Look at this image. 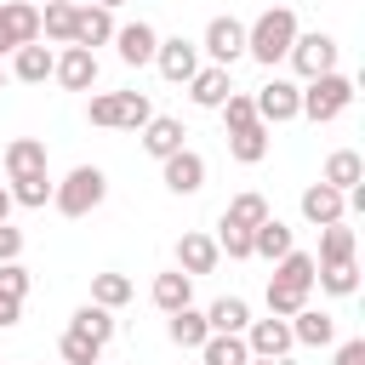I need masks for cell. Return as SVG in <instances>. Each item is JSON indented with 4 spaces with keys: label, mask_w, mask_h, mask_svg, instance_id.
<instances>
[{
    "label": "cell",
    "mask_w": 365,
    "mask_h": 365,
    "mask_svg": "<svg viewBox=\"0 0 365 365\" xmlns=\"http://www.w3.org/2000/svg\"><path fill=\"white\" fill-rule=\"evenodd\" d=\"M308 291H314V257L308 251H285L279 268H274V279H268V314L291 319L308 302Z\"/></svg>",
    "instance_id": "1"
},
{
    "label": "cell",
    "mask_w": 365,
    "mask_h": 365,
    "mask_svg": "<svg viewBox=\"0 0 365 365\" xmlns=\"http://www.w3.org/2000/svg\"><path fill=\"white\" fill-rule=\"evenodd\" d=\"M291 40H297V11H291V6H268V11L245 29V51H251L257 63H268V68L291 51Z\"/></svg>",
    "instance_id": "2"
},
{
    "label": "cell",
    "mask_w": 365,
    "mask_h": 365,
    "mask_svg": "<svg viewBox=\"0 0 365 365\" xmlns=\"http://www.w3.org/2000/svg\"><path fill=\"white\" fill-rule=\"evenodd\" d=\"M348 103H354V80H342V74L331 68V74H314V80H308L297 114H308V120H336Z\"/></svg>",
    "instance_id": "3"
},
{
    "label": "cell",
    "mask_w": 365,
    "mask_h": 365,
    "mask_svg": "<svg viewBox=\"0 0 365 365\" xmlns=\"http://www.w3.org/2000/svg\"><path fill=\"white\" fill-rule=\"evenodd\" d=\"M103 194H108V177H103L97 165H74L51 200H57V211H63V217H86L91 205H103Z\"/></svg>",
    "instance_id": "4"
},
{
    "label": "cell",
    "mask_w": 365,
    "mask_h": 365,
    "mask_svg": "<svg viewBox=\"0 0 365 365\" xmlns=\"http://www.w3.org/2000/svg\"><path fill=\"white\" fill-rule=\"evenodd\" d=\"M154 120V108H148V97L143 91H103V97H91V125H148Z\"/></svg>",
    "instance_id": "5"
},
{
    "label": "cell",
    "mask_w": 365,
    "mask_h": 365,
    "mask_svg": "<svg viewBox=\"0 0 365 365\" xmlns=\"http://www.w3.org/2000/svg\"><path fill=\"white\" fill-rule=\"evenodd\" d=\"M285 57L297 63L302 80H314V74H331V68H336V40H331V34H297Z\"/></svg>",
    "instance_id": "6"
},
{
    "label": "cell",
    "mask_w": 365,
    "mask_h": 365,
    "mask_svg": "<svg viewBox=\"0 0 365 365\" xmlns=\"http://www.w3.org/2000/svg\"><path fill=\"white\" fill-rule=\"evenodd\" d=\"M29 40H40V11L29 0H6L0 6V51H17Z\"/></svg>",
    "instance_id": "7"
},
{
    "label": "cell",
    "mask_w": 365,
    "mask_h": 365,
    "mask_svg": "<svg viewBox=\"0 0 365 365\" xmlns=\"http://www.w3.org/2000/svg\"><path fill=\"white\" fill-rule=\"evenodd\" d=\"M257 120H268V125H279V120H297V103H302V91L291 86V80H268L257 97Z\"/></svg>",
    "instance_id": "8"
},
{
    "label": "cell",
    "mask_w": 365,
    "mask_h": 365,
    "mask_svg": "<svg viewBox=\"0 0 365 365\" xmlns=\"http://www.w3.org/2000/svg\"><path fill=\"white\" fill-rule=\"evenodd\" d=\"M205 51L217 57V68H228V63L245 51V23H240V17H211V29H205Z\"/></svg>",
    "instance_id": "9"
},
{
    "label": "cell",
    "mask_w": 365,
    "mask_h": 365,
    "mask_svg": "<svg viewBox=\"0 0 365 365\" xmlns=\"http://www.w3.org/2000/svg\"><path fill=\"white\" fill-rule=\"evenodd\" d=\"M165 188H171V194H200V188H205V160H200L194 148L165 154Z\"/></svg>",
    "instance_id": "10"
},
{
    "label": "cell",
    "mask_w": 365,
    "mask_h": 365,
    "mask_svg": "<svg viewBox=\"0 0 365 365\" xmlns=\"http://www.w3.org/2000/svg\"><path fill=\"white\" fill-rule=\"evenodd\" d=\"M103 40H114V17H108V6H74V40L68 46H103Z\"/></svg>",
    "instance_id": "11"
},
{
    "label": "cell",
    "mask_w": 365,
    "mask_h": 365,
    "mask_svg": "<svg viewBox=\"0 0 365 365\" xmlns=\"http://www.w3.org/2000/svg\"><path fill=\"white\" fill-rule=\"evenodd\" d=\"M257 359H285V348H291V325L279 319V314H268V319H257L251 325V342H245Z\"/></svg>",
    "instance_id": "12"
},
{
    "label": "cell",
    "mask_w": 365,
    "mask_h": 365,
    "mask_svg": "<svg viewBox=\"0 0 365 365\" xmlns=\"http://www.w3.org/2000/svg\"><path fill=\"white\" fill-rule=\"evenodd\" d=\"M23 297H29V268H17V262H0V331H6V325H17V314H23Z\"/></svg>",
    "instance_id": "13"
},
{
    "label": "cell",
    "mask_w": 365,
    "mask_h": 365,
    "mask_svg": "<svg viewBox=\"0 0 365 365\" xmlns=\"http://www.w3.org/2000/svg\"><path fill=\"white\" fill-rule=\"evenodd\" d=\"M154 63H160V74H165V80H188V74L200 68V51L177 34V40H160V46H154Z\"/></svg>",
    "instance_id": "14"
},
{
    "label": "cell",
    "mask_w": 365,
    "mask_h": 365,
    "mask_svg": "<svg viewBox=\"0 0 365 365\" xmlns=\"http://www.w3.org/2000/svg\"><path fill=\"white\" fill-rule=\"evenodd\" d=\"M51 74H57V80H63L68 91H86V86L97 80V57H91L86 46H68V51H63V57L51 63Z\"/></svg>",
    "instance_id": "15"
},
{
    "label": "cell",
    "mask_w": 365,
    "mask_h": 365,
    "mask_svg": "<svg viewBox=\"0 0 365 365\" xmlns=\"http://www.w3.org/2000/svg\"><path fill=\"white\" fill-rule=\"evenodd\" d=\"M217 257H222V251H217V240H205V234H182V240H177V268H182L188 279H194V274H211Z\"/></svg>",
    "instance_id": "16"
},
{
    "label": "cell",
    "mask_w": 365,
    "mask_h": 365,
    "mask_svg": "<svg viewBox=\"0 0 365 365\" xmlns=\"http://www.w3.org/2000/svg\"><path fill=\"white\" fill-rule=\"evenodd\" d=\"M302 217L308 222H342V188H331V182H314V188H302Z\"/></svg>",
    "instance_id": "17"
},
{
    "label": "cell",
    "mask_w": 365,
    "mask_h": 365,
    "mask_svg": "<svg viewBox=\"0 0 365 365\" xmlns=\"http://www.w3.org/2000/svg\"><path fill=\"white\" fill-rule=\"evenodd\" d=\"M114 40H120V57L137 68V63H154V46H160V34L148 29V23H125V29H114Z\"/></svg>",
    "instance_id": "18"
},
{
    "label": "cell",
    "mask_w": 365,
    "mask_h": 365,
    "mask_svg": "<svg viewBox=\"0 0 365 365\" xmlns=\"http://www.w3.org/2000/svg\"><path fill=\"white\" fill-rule=\"evenodd\" d=\"M291 251V228L279 222V217H262L257 228H251V257H268V262H279Z\"/></svg>",
    "instance_id": "19"
},
{
    "label": "cell",
    "mask_w": 365,
    "mask_h": 365,
    "mask_svg": "<svg viewBox=\"0 0 365 365\" xmlns=\"http://www.w3.org/2000/svg\"><path fill=\"white\" fill-rule=\"evenodd\" d=\"M182 137H188V131H182V120H165V114L143 125V148H148L154 160H165V154H177V148H182Z\"/></svg>",
    "instance_id": "20"
},
{
    "label": "cell",
    "mask_w": 365,
    "mask_h": 365,
    "mask_svg": "<svg viewBox=\"0 0 365 365\" xmlns=\"http://www.w3.org/2000/svg\"><path fill=\"white\" fill-rule=\"evenodd\" d=\"M291 319H297V325H291V342H308V348H325V342L336 336V325H331V314H319V308H297Z\"/></svg>",
    "instance_id": "21"
},
{
    "label": "cell",
    "mask_w": 365,
    "mask_h": 365,
    "mask_svg": "<svg viewBox=\"0 0 365 365\" xmlns=\"http://www.w3.org/2000/svg\"><path fill=\"white\" fill-rule=\"evenodd\" d=\"M200 354H205V365H245L251 359V348L240 342V331H211L200 342Z\"/></svg>",
    "instance_id": "22"
},
{
    "label": "cell",
    "mask_w": 365,
    "mask_h": 365,
    "mask_svg": "<svg viewBox=\"0 0 365 365\" xmlns=\"http://www.w3.org/2000/svg\"><path fill=\"white\" fill-rule=\"evenodd\" d=\"M188 86H194L188 97H194L200 108H217V103L234 91V86H228V68H194V74H188Z\"/></svg>",
    "instance_id": "23"
},
{
    "label": "cell",
    "mask_w": 365,
    "mask_h": 365,
    "mask_svg": "<svg viewBox=\"0 0 365 365\" xmlns=\"http://www.w3.org/2000/svg\"><path fill=\"white\" fill-rule=\"evenodd\" d=\"M6 171H11V177H34V171H46V143L17 137V143L6 148Z\"/></svg>",
    "instance_id": "24"
},
{
    "label": "cell",
    "mask_w": 365,
    "mask_h": 365,
    "mask_svg": "<svg viewBox=\"0 0 365 365\" xmlns=\"http://www.w3.org/2000/svg\"><path fill=\"white\" fill-rule=\"evenodd\" d=\"M359 177H365V160H359L354 148H336V154L325 160V182H331V188L348 194V188H359Z\"/></svg>",
    "instance_id": "25"
},
{
    "label": "cell",
    "mask_w": 365,
    "mask_h": 365,
    "mask_svg": "<svg viewBox=\"0 0 365 365\" xmlns=\"http://www.w3.org/2000/svg\"><path fill=\"white\" fill-rule=\"evenodd\" d=\"M228 154H234L240 165H257V160L268 154V131H262V120L245 125V131H228Z\"/></svg>",
    "instance_id": "26"
},
{
    "label": "cell",
    "mask_w": 365,
    "mask_h": 365,
    "mask_svg": "<svg viewBox=\"0 0 365 365\" xmlns=\"http://www.w3.org/2000/svg\"><path fill=\"white\" fill-rule=\"evenodd\" d=\"M331 262H354V228H342V222H325V240H319V262L314 268H331Z\"/></svg>",
    "instance_id": "27"
},
{
    "label": "cell",
    "mask_w": 365,
    "mask_h": 365,
    "mask_svg": "<svg viewBox=\"0 0 365 365\" xmlns=\"http://www.w3.org/2000/svg\"><path fill=\"white\" fill-rule=\"evenodd\" d=\"M165 331H171V342H177V348H200V342L211 336V325H205V314H194V308H177Z\"/></svg>",
    "instance_id": "28"
},
{
    "label": "cell",
    "mask_w": 365,
    "mask_h": 365,
    "mask_svg": "<svg viewBox=\"0 0 365 365\" xmlns=\"http://www.w3.org/2000/svg\"><path fill=\"white\" fill-rule=\"evenodd\" d=\"M51 63H57V57H51L46 46H34V40H29V46H17V63H11V68H17V80L40 86V80L51 74Z\"/></svg>",
    "instance_id": "29"
},
{
    "label": "cell",
    "mask_w": 365,
    "mask_h": 365,
    "mask_svg": "<svg viewBox=\"0 0 365 365\" xmlns=\"http://www.w3.org/2000/svg\"><path fill=\"white\" fill-rule=\"evenodd\" d=\"M205 325H211V331H245V325H251V308H245L240 297H217L211 314H205Z\"/></svg>",
    "instance_id": "30"
},
{
    "label": "cell",
    "mask_w": 365,
    "mask_h": 365,
    "mask_svg": "<svg viewBox=\"0 0 365 365\" xmlns=\"http://www.w3.org/2000/svg\"><path fill=\"white\" fill-rule=\"evenodd\" d=\"M68 331H80V336H91V342H108V336H114V319H108L103 302H86V308H74V325H68Z\"/></svg>",
    "instance_id": "31"
},
{
    "label": "cell",
    "mask_w": 365,
    "mask_h": 365,
    "mask_svg": "<svg viewBox=\"0 0 365 365\" xmlns=\"http://www.w3.org/2000/svg\"><path fill=\"white\" fill-rule=\"evenodd\" d=\"M268 217V200L262 194H240V200H228V211H222V222H234V228H257Z\"/></svg>",
    "instance_id": "32"
},
{
    "label": "cell",
    "mask_w": 365,
    "mask_h": 365,
    "mask_svg": "<svg viewBox=\"0 0 365 365\" xmlns=\"http://www.w3.org/2000/svg\"><path fill=\"white\" fill-rule=\"evenodd\" d=\"M154 302H160L165 314L188 308V274H182V268H177V274H160V279H154Z\"/></svg>",
    "instance_id": "33"
},
{
    "label": "cell",
    "mask_w": 365,
    "mask_h": 365,
    "mask_svg": "<svg viewBox=\"0 0 365 365\" xmlns=\"http://www.w3.org/2000/svg\"><path fill=\"white\" fill-rule=\"evenodd\" d=\"M40 29H46L51 40H74V6H68V0H46Z\"/></svg>",
    "instance_id": "34"
},
{
    "label": "cell",
    "mask_w": 365,
    "mask_h": 365,
    "mask_svg": "<svg viewBox=\"0 0 365 365\" xmlns=\"http://www.w3.org/2000/svg\"><path fill=\"white\" fill-rule=\"evenodd\" d=\"M125 297H131V279H125V274H97V279H91V302L120 308Z\"/></svg>",
    "instance_id": "35"
},
{
    "label": "cell",
    "mask_w": 365,
    "mask_h": 365,
    "mask_svg": "<svg viewBox=\"0 0 365 365\" xmlns=\"http://www.w3.org/2000/svg\"><path fill=\"white\" fill-rule=\"evenodd\" d=\"M217 108H222L228 131H245V125H257V103H251V97H240V91H228V97H222Z\"/></svg>",
    "instance_id": "36"
},
{
    "label": "cell",
    "mask_w": 365,
    "mask_h": 365,
    "mask_svg": "<svg viewBox=\"0 0 365 365\" xmlns=\"http://www.w3.org/2000/svg\"><path fill=\"white\" fill-rule=\"evenodd\" d=\"M314 279L331 291V297H348L354 285H359V274H354V262H331V268H314Z\"/></svg>",
    "instance_id": "37"
},
{
    "label": "cell",
    "mask_w": 365,
    "mask_h": 365,
    "mask_svg": "<svg viewBox=\"0 0 365 365\" xmlns=\"http://www.w3.org/2000/svg\"><path fill=\"white\" fill-rule=\"evenodd\" d=\"M17 188H11V200L17 205H46L51 200V182H46V171H34V177H11Z\"/></svg>",
    "instance_id": "38"
},
{
    "label": "cell",
    "mask_w": 365,
    "mask_h": 365,
    "mask_svg": "<svg viewBox=\"0 0 365 365\" xmlns=\"http://www.w3.org/2000/svg\"><path fill=\"white\" fill-rule=\"evenodd\" d=\"M97 354H103V342L80 336V331H68V336H63V365H97Z\"/></svg>",
    "instance_id": "39"
},
{
    "label": "cell",
    "mask_w": 365,
    "mask_h": 365,
    "mask_svg": "<svg viewBox=\"0 0 365 365\" xmlns=\"http://www.w3.org/2000/svg\"><path fill=\"white\" fill-rule=\"evenodd\" d=\"M217 251H228V257H251V228H234V222H222V234H217Z\"/></svg>",
    "instance_id": "40"
},
{
    "label": "cell",
    "mask_w": 365,
    "mask_h": 365,
    "mask_svg": "<svg viewBox=\"0 0 365 365\" xmlns=\"http://www.w3.org/2000/svg\"><path fill=\"white\" fill-rule=\"evenodd\" d=\"M17 251H23V234L11 222H0V262H17Z\"/></svg>",
    "instance_id": "41"
},
{
    "label": "cell",
    "mask_w": 365,
    "mask_h": 365,
    "mask_svg": "<svg viewBox=\"0 0 365 365\" xmlns=\"http://www.w3.org/2000/svg\"><path fill=\"white\" fill-rule=\"evenodd\" d=\"M336 365H365V342H359V336L342 342V348H336Z\"/></svg>",
    "instance_id": "42"
},
{
    "label": "cell",
    "mask_w": 365,
    "mask_h": 365,
    "mask_svg": "<svg viewBox=\"0 0 365 365\" xmlns=\"http://www.w3.org/2000/svg\"><path fill=\"white\" fill-rule=\"evenodd\" d=\"M6 217H11V194L0 188V222H6Z\"/></svg>",
    "instance_id": "43"
},
{
    "label": "cell",
    "mask_w": 365,
    "mask_h": 365,
    "mask_svg": "<svg viewBox=\"0 0 365 365\" xmlns=\"http://www.w3.org/2000/svg\"><path fill=\"white\" fill-rule=\"evenodd\" d=\"M91 6H108V11H114V6H120V0H91Z\"/></svg>",
    "instance_id": "44"
},
{
    "label": "cell",
    "mask_w": 365,
    "mask_h": 365,
    "mask_svg": "<svg viewBox=\"0 0 365 365\" xmlns=\"http://www.w3.org/2000/svg\"><path fill=\"white\" fill-rule=\"evenodd\" d=\"M245 365H251V359H245ZM257 365H285V359H257Z\"/></svg>",
    "instance_id": "45"
},
{
    "label": "cell",
    "mask_w": 365,
    "mask_h": 365,
    "mask_svg": "<svg viewBox=\"0 0 365 365\" xmlns=\"http://www.w3.org/2000/svg\"><path fill=\"white\" fill-rule=\"evenodd\" d=\"M0 86H6V74H0Z\"/></svg>",
    "instance_id": "46"
}]
</instances>
